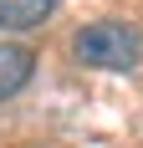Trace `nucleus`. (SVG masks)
<instances>
[{
	"instance_id": "7ed1b4c3",
	"label": "nucleus",
	"mask_w": 143,
	"mask_h": 148,
	"mask_svg": "<svg viewBox=\"0 0 143 148\" xmlns=\"http://www.w3.org/2000/svg\"><path fill=\"white\" fill-rule=\"evenodd\" d=\"M51 10H56V0H0V26L26 31V26H41Z\"/></svg>"
},
{
	"instance_id": "f03ea898",
	"label": "nucleus",
	"mask_w": 143,
	"mask_h": 148,
	"mask_svg": "<svg viewBox=\"0 0 143 148\" xmlns=\"http://www.w3.org/2000/svg\"><path fill=\"white\" fill-rule=\"evenodd\" d=\"M31 72H36V51L21 41H0V102H10L31 82Z\"/></svg>"
},
{
	"instance_id": "f257e3e1",
	"label": "nucleus",
	"mask_w": 143,
	"mask_h": 148,
	"mask_svg": "<svg viewBox=\"0 0 143 148\" xmlns=\"http://www.w3.org/2000/svg\"><path fill=\"white\" fill-rule=\"evenodd\" d=\"M72 51L82 66H97V72H133L143 61V31L128 21H92L77 31Z\"/></svg>"
}]
</instances>
